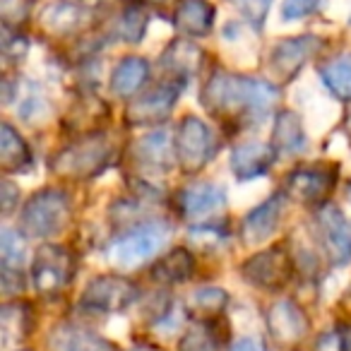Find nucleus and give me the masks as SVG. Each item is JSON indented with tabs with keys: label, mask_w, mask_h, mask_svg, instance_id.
<instances>
[{
	"label": "nucleus",
	"mask_w": 351,
	"mask_h": 351,
	"mask_svg": "<svg viewBox=\"0 0 351 351\" xmlns=\"http://www.w3.org/2000/svg\"><path fill=\"white\" fill-rule=\"evenodd\" d=\"M75 274V255L63 245H41L36 250L34 265H32V277H34V287L39 293L51 296L58 293L70 284Z\"/></svg>",
	"instance_id": "423d86ee"
},
{
	"label": "nucleus",
	"mask_w": 351,
	"mask_h": 351,
	"mask_svg": "<svg viewBox=\"0 0 351 351\" xmlns=\"http://www.w3.org/2000/svg\"><path fill=\"white\" fill-rule=\"evenodd\" d=\"M176 99H178L176 84H159L128 106V121L132 125H154V123L166 121L169 113L173 111Z\"/></svg>",
	"instance_id": "9b49d317"
},
{
	"label": "nucleus",
	"mask_w": 351,
	"mask_h": 351,
	"mask_svg": "<svg viewBox=\"0 0 351 351\" xmlns=\"http://www.w3.org/2000/svg\"><path fill=\"white\" fill-rule=\"evenodd\" d=\"M147 77H149V63L140 56H125L113 70L111 89L116 97L128 99L147 82Z\"/></svg>",
	"instance_id": "6ab92c4d"
},
{
	"label": "nucleus",
	"mask_w": 351,
	"mask_h": 351,
	"mask_svg": "<svg viewBox=\"0 0 351 351\" xmlns=\"http://www.w3.org/2000/svg\"><path fill=\"white\" fill-rule=\"evenodd\" d=\"M224 191L215 183H195L178 193V210L186 219H197L224 207Z\"/></svg>",
	"instance_id": "dca6fc26"
},
{
	"label": "nucleus",
	"mask_w": 351,
	"mask_h": 351,
	"mask_svg": "<svg viewBox=\"0 0 351 351\" xmlns=\"http://www.w3.org/2000/svg\"><path fill=\"white\" fill-rule=\"evenodd\" d=\"M349 195H351V186H349Z\"/></svg>",
	"instance_id": "58836bf2"
},
{
	"label": "nucleus",
	"mask_w": 351,
	"mask_h": 351,
	"mask_svg": "<svg viewBox=\"0 0 351 351\" xmlns=\"http://www.w3.org/2000/svg\"><path fill=\"white\" fill-rule=\"evenodd\" d=\"M32 161L29 145L25 142V137L10 125L3 123L0 125V164L5 171H25Z\"/></svg>",
	"instance_id": "5701e85b"
},
{
	"label": "nucleus",
	"mask_w": 351,
	"mask_h": 351,
	"mask_svg": "<svg viewBox=\"0 0 351 351\" xmlns=\"http://www.w3.org/2000/svg\"><path fill=\"white\" fill-rule=\"evenodd\" d=\"M320 0H284L282 5V17L284 20H301L317 10Z\"/></svg>",
	"instance_id": "2f4dec72"
},
{
	"label": "nucleus",
	"mask_w": 351,
	"mask_h": 351,
	"mask_svg": "<svg viewBox=\"0 0 351 351\" xmlns=\"http://www.w3.org/2000/svg\"><path fill=\"white\" fill-rule=\"evenodd\" d=\"M277 101V89L245 75L217 73L202 89V104L217 116H260Z\"/></svg>",
	"instance_id": "f257e3e1"
},
{
	"label": "nucleus",
	"mask_w": 351,
	"mask_h": 351,
	"mask_svg": "<svg viewBox=\"0 0 351 351\" xmlns=\"http://www.w3.org/2000/svg\"><path fill=\"white\" fill-rule=\"evenodd\" d=\"M176 159L181 164L186 173H197L207 166L210 156L215 154V140L212 132L200 118L186 116L178 128H176V140H173Z\"/></svg>",
	"instance_id": "39448f33"
},
{
	"label": "nucleus",
	"mask_w": 351,
	"mask_h": 351,
	"mask_svg": "<svg viewBox=\"0 0 351 351\" xmlns=\"http://www.w3.org/2000/svg\"><path fill=\"white\" fill-rule=\"evenodd\" d=\"M0 255H3V269H20L25 260V241L12 229H3L0 234Z\"/></svg>",
	"instance_id": "cd10ccee"
},
{
	"label": "nucleus",
	"mask_w": 351,
	"mask_h": 351,
	"mask_svg": "<svg viewBox=\"0 0 351 351\" xmlns=\"http://www.w3.org/2000/svg\"><path fill=\"white\" fill-rule=\"evenodd\" d=\"M15 197H20L15 186H12L10 181H3V212H5V215L12 210V205H15Z\"/></svg>",
	"instance_id": "f704fd0d"
},
{
	"label": "nucleus",
	"mask_w": 351,
	"mask_h": 351,
	"mask_svg": "<svg viewBox=\"0 0 351 351\" xmlns=\"http://www.w3.org/2000/svg\"><path fill=\"white\" fill-rule=\"evenodd\" d=\"M135 154L142 164L152 166V169H169L171 156H173V147L169 142V135L164 130H156L137 140Z\"/></svg>",
	"instance_id": "b1692460"
},
{
	"label": "nucleus",
	"mask_w": 351,
	"mask_h": 351,
	"mask_svg": "<svg viewBox=\"0 0 351 351\" xmlns=\"http://www.w3.org/2000/svg\"><path fill=\"white\" fill-rule=\"evenodd\" d=\"M193 269H195L193 255L186 248H176L169 255L156 260L154 267H152V277L164 284H181L193 277Z\"/></svg>",
	"instance_id": "4be33fe9"
},
{
	"label": "nucleus",
	"mask_w": 351,
	"mask_h": 351,
	"mask_svg": "<svg viewBox=\"0 0 351 351\" xmlns=\"http://www.w3.org/2000/svg\"><path fill=\"white\" fill-rule=\"evenodd\" d=\"M243 277L260 289L279 291L291 279V255L284 245H272L265 253L253 255L243 265Z\"/></svg>",
	"instance_id": "0eeeda50"
},
{
	"label": "nucleus",
	"mask_w": 351,
	"mask_h": 351,
	"mask_svg": "<svg viewBox=\"0 0 351 351\" xmlns=\"http://www.w3.org/2000/svg\"><path fill=\"white\" fill-rule=\"evenodd\" d=\"M169 236V226L161 221H149V224H140L130 231V234L121 236L118 241H113L108 245V260L116 267L132 269L137 265L147 263L152 255H156L161 250V245L166 243Z\"/></svg>",
	"instance_id": "20e7f679"
},
{
	"label": "nucleus",
	"mask_w": 351,
	"mask_h": 351,
	"mask_svg": "<svg viewBox=\"0 0 351 351\" xmlns=\"http://www.w3.org/2000/svg\"><path fill=\"white\" fill-rule=\"evenodd\" d=\"M341 308H344L346 313H351V291L344 293V298H341Z\"/></svg>",
	"instance_id": "e433bc0d"
},
{
	"label": "nucleus",
	"mask_w": 351,
	"mask_h": 351,
	"mask_svg": "<svg viewBox=\"0 0 351 351\" xmlns=\"http://www.w3.org/2000/svg\"><path fill=\"white\" fill-rule=\"evenodd\" d=\"M320 77L337 99H351V53L322 65Z\"/></svg>",
	"instance_id": "a878e982"
},
{
	"label": "nucleus",
	"mask_w": 351,
	"mask_h": 351,
	"mask_svg": "<svg viewBox=\"0 0 351 351\" xmlns=\"http://www.w3.org/2000/svg\"><path fill=\"white\" fill-rule=\"evenodd\" d=\"M322 41L317 36L303 34L293 39H284L269 53V68L282 80H291L301 73V68L320 51Z\"/></svg>",
	"instance_id": "9d476101"
},
{
	"label": "nucleus",
	"mask_w": 351,
	"mask_h": 351,
	"mask_svg": "<svg viewBox=\"0 0 351 351\" xmlns=\"http://www.w3.org/2000/svg\"><path fill=\"white\" fill-rule=\"evenodd\" d=\"M27 8H29V0H0V10L5 17V25L12 20H22L27 15Z\"/></svg>",
	"instance_id": "72a5a7b5"
},
{
	"label": "nucleus",
	"mask_w": 351,
	"mask_h": 351,
	"mask_svg": "<svg viewBox=\"0 0 351 351\" xmlns=\"http://www.w3.org/2000/svg\"><path fill=\"white\" fill-rule=\"evenodd\" d=\"M137 298V287L125 277H111L104 274L87 284L82 293V303L92 311L118 313L128 308Z\"/></svg>",
	"instance_id": "1a4fd4ad"
},
{
	"label": "nucleus",
	"mask_w": 351,
	"mask_h": 351,
	"mask_svg": "<svg viewBox=\"0 0 351 351\" xmlns=\"http://www.w3.org/2000/svg\"><path fill=\"white\" fill-rule=\"evenodd\" d=\"M282 195H274L245 217L243 226H241V236H243L245 243H263V241H267L277 231L279 217H282Z\"/></svg>",
	"instance_id": "f3484780"
},
{
	"label": "nucleus",
	"mask_w": 351,
	"mask_h": 351,
	"mask_svg": "<svg viewBox=\"0 0 351 351\" xmlns=\"http://www.w3.org/2000/svg\"><path fill=\"white\" fill-rule=\"evenodd\" d=\"M17 315L15 303H5L3 311H0V322H3V344H10L12 339H20V337H29V327H32V308L27 303H22L20 317Z\"/></svg>",
	"instance_id": "bb28decb"
},
{
	"label": "nucleus",
	"mask_w": 351,
	"mask_h": 351,
	"mask_svg": "<svg viewBox=\"0 0 351 351\" xmlns=\"http://www.w3.org/2000/svg\"><path fill=\"white\" fill-rule=\"evenodd\" d=\"M173 25L186 36H207L215 27V5L210 0H178L173 10Z\"/></svg>",
	"instance_id": "2eb2a0df"
},
{
	"label": "nucleus",
	"mask_w": 351,
	"mask_h": 351,
	"mask_svg": "<svg viewBox=\"0 0 351 351\" xmlns=\"http://www.w3.org/2000/svg\"><path fill=\"white\" fill-rule=\"evenodd\" d=\"M335 183H337V166L311 164L289 173L287 193L298 202L317 205V202H325V197L332 193Z\"/></svg>",
	"instance_id": "6e6552de"
},
{
	"label": "nucleus",
	"mask_w": 351,
	"mask_h": 351,
	"mask_svg": "<svg viewBox=\"0 0 351 351\" xmlns=\"http://www.w3.org/2000/svg\"><path fill=\"white\" fill-rule=\"evenodd\" d=\"M320 231L322 243L332 263L341 265L351 260V221L341 215L337 207H325L320 212Z\"/></svg>",
	"instance_id": "f8f14e48"
},
{
	"label": "nucleus",
	"mask_w": 351,
	"mask_h": 351,
	"mask_svg": "<svg viewBox=\"0 0 351 351\" xmlns=\"http://www.w3.org/2000/svg\"><path fill=\"white\" fill-rule=\"evenodd\" d=\"M269 145L284 154H296L306 147V132H303L301 118L293 111H282L274 121L272 142Z\"/></svg>",
	"instance_id": "412c9836"
},
{
	"label": "nucleus",
	"mask_w": 351,
	"mask_h": 351,
	"mask_svg": "<svg viewBox=\"0 0 351 351\" xmlns=\"http://www.w3.org/2000/svg\"><path fill=\"white\" fill-rule=\"evenodd\" d=\"M274 147L263 142H245L231 152V171L239 181H253L258 176L267 173L274 161Z\"/></svg>",
	"instance_id": "4468645a"
},
{
	"label": "nucleus",
	"mask_w": 351,
	"mask_h": 351,
	"mask_svg": "<svg viewBox=\"0 0 351 351\" xmlns=\"http://www.w3.org/2000/svg\"><path fill=\"white\" fill-rule=\"evenodd\" d=\"M51 351H118L104 337L84 330L77 325H58L51 330L49 337Z\"/></svg>",
	"instance_id": "a211bd4d"
},
{
	"label": "nucleus",
	"mask_w": 351,
	"mask_h": 351,
	"mask_svg": "<svg viewBox=\"0 0 351 351\" xmlns=\"http://www.w3.org/2000/svg\"><path fill=\"white\" fill-rule=\"evenodd\" d=\"M241 10L245 12L250 22H255V27H260L267 17V10L272 5V0H239Z\"/></svg>",
	"instance_id": "473e14b6"
},
{
	"label": "nucleus",
	"mask_w": 351,
	"mask_h": 351,
	"mask_svg": "<svg viewBox=\"0 0 351 351\" xmlns=\"http://www.w3.org/2000/svg\"><path fill=\"white\" fill-rule=\"evenodd\" d=\"M226 301H229V298H226V291H221V289L205 287L193 293V306H195L197 311L207 313V315H217V313L226 306Z\"/></svg>",
	"instance_id": "c756f323"
},
{
	"label": "nucleus",
	"mask_w": 351,
	"mask_h": 351,
	"mask_svg": "<svg viewBox=\"0 0 351 351\" xmlns=\"http://www.w3.org/2000/svg\"><path fill=\"white\" fill-rule=\"evenodd\" d=\"M84 15L87 12L80 5H75V3H56V5L46 8L44 15H41V22L53 34H70V32H75L82 25Z\"/></svg>",
	"instance_id": "393cba45"
},
{
	"label": "nucleus",
	"mask_w": 351,
	"mask_h": 351,
	"mask_svg": "<svg viewBox=\"0 0 351 351\" xmlns=\"http://www.w3.org/2000/svg\"><path fill=\"white\" fill-rule=\"evenodd\" d=\"M269 335L279 344L301 341L308 332V317L293 301H277L267 313Z\"/></svg>",
	"instance_id": "ddd939ff"
},
{
	"label": "nucleus",
	"mask_w": 351,
	"mask_h": 351,
	"mask_svg": "<svg viewBox=\"0 0 351 351\" xmlns=\"http://www.w3.org/2000/svg\"><path fill=\"white\" fill-rule=\"evenodd\" d=\"M161 65H164L169 73L178 75V77H188V75H195L202 65V51L197 49L193 41L188 39H176L169 44V49L161 56Z\"/></svg>",
	"instance_id": "aec40b11"
},
{
	"label": "nucleus",
	"mask_w": 351,
	"mask_h": 351,
	"mask_svg": "<svg viewBox=\"0 0 351 351\" xmlns=\"http://www.w3.org/2000/svg\"><path fill=\"white\" fill-rule=\"evenodd\" d=\"M108 156H111L108 142H104L101 137H89V140H80L60 149L51 161V171L70 181H89L97 173H101Z\"/></svg>",
	"instance_id": "f03ea898"
},
{
	"label": "nucleus",
	"mask_w": 351,
	"mask_h": 351,
	"mask_svg": "<svg viewBox=\"0 0 351 351\" xmlns=\"http://www.w3.org/2000/svg\"><path fill=\"white\" fill-rule=\"evenodd\" d=\"M147 29V17L145 12L140 10L137 5L125 8V12L121 15V22H118V34L123 36L125 41H140L142 34Z\"/></svg>",
	"instance_id": "c85d7f7f"
},
{
	"label": "nucleus",
	"mask_w": 351,
	"mask_h": 351,
	"mask_svg": "<svg viewBox=\"0 0 351 351\" xmlns=\"http://www.w3.org/2000/svg\"><path fill=\"white\" fill-rule=\"evenodd\" d=\"M346 125H349V130H351V111H349V116H346Z\"/></svg>",
	"instance_id": "4c0bfd02"
},
{
	"label": "nucleus",
	"mask_w": 351,
	"mask_h": 351,
	"mask_svg": "<svg viewBox=\"0 0 351 351\" xmlns=\"http://www.w3.org/2000/svg\"><path fill=\"white\" fill-rule=\"evenodd\" d=\"M231 351H265L263 341L255 339V337H245V339H239L234 346H231Z\"/></svg>",
	"instance_id": "c9c22d12"
},
{
	"label": "nucleus",
	"mask_w": 351,
	"mask_h": 351,
	"mask_svg": "<svg viewBox=\"0 0 351 351\" xmlns=\"http://www.w3.org/2000/svg\"><path fill=\"white\" fill-rule=\"evenodd\" d=\"M178 351H215V335L207 327H195L181 339Z\"/></svg>",
	"instance_id": "7c9ffc66"
},
{
	"label": "nucleus",
	"mask_w": 351,
	"mask_h": 351,
	"mask_svg": "<svg viewBox=\"0 0 351 351\" xmlns=\"http://www.w3.org/2000/svg\"><path fill=\"white\" fill-rule=\"evenodd\" d=\"M70 219V200L58 188H46L32 195L22 210V226L27 234L49 239L58 234L63 224Z\"/></svg>",
	"instance_id": "7ed1b4c3"
}]
</instances>
